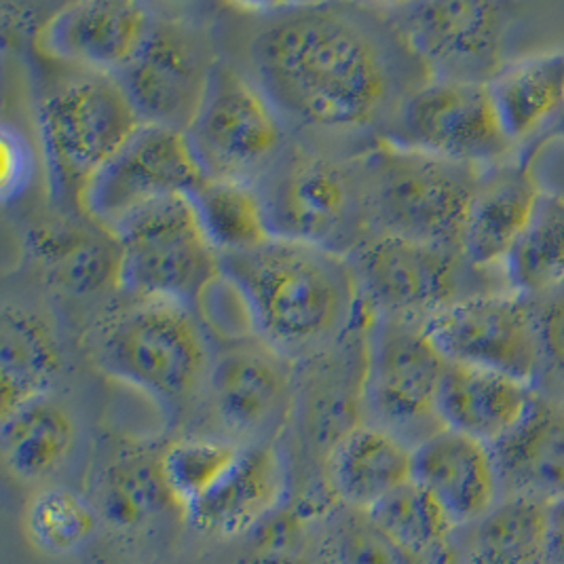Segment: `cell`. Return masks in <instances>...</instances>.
Wrapping results in <instances>:
<instances>
[{
    "label": "cell",
    "mask_w": 564,
    "mask_h": 564,
    "mask_svg": "<svg viewBox=\"0 0 564 564\" xmlns=\"http://www.w3.org/2000/svg\"><path fill=\"white\" fill-rule=\"evenodd\" d=\"M225 55L257 83L294 140L368 153L430 80L386 2L218 4Z\"/></svg>",
    "instance_id": "obj_1"
},
{
    "label": "cell",
    "mask_w": 564,
    "mask_h": 564,
    "mask_svg": "<svg viewBox=\"0 0 564 564\" xmlns=\"http://www.w3.org/2000/svg\"><path fill=\"white\" fill-rule=\"evenodd\" d=\"M220 257L250 330L296 366L340 351L368 324L347 257L285 237Z\"/></svg>",
    "instance_id": "obj_2"
},
{
    "label": "cell",
    "mask_w": 564,
    "mask_h": 564,
    "mask_svg": "<svg viewBox=\"0 0 564 564\" xmlns=\"http://www.w3.org/2000/svg\"><path fill=\"white\" fill-rule=\"evenodd\" d=\"M87 368L147 398L167 425L199 416L216 340L199 308L119 294L78 334Z\"/></svg>",
    "instance_id": "obj_3"
},
{
    "label": "cell",
    "mask_w": 564,
    "mask_h": 564,
    "mask_svg": "<svg viewBox=\"0 0 564 564\" xmlns=\"http://www.w3.org/2000/svg\"><path fill=\"white\" fill-rule=\"evenodd\" d=\"M34 126L47 199L53 206L80 209L91 180L123 149L142 119L119 78L62 68L36 96Z\"/></svg>",
    "instance_id": "obj_4"
},
{
    "label": "cell",
    "mask_w": 564,
    "mask_h": 564,
    "mask_svg": "<svg viewBox=\"0 0 564 564\" xmlns=\"http://www.w3.org/2000/svg\"><path fill=\"white\" fill-rule=\"evenodd\" d=\"M361 156L292 140L257 184L273 235L347 258L375 237Z\"/></svg>",
    "instance_id": "obj_5"
},
{
    "label": "cell",
    "mask_w": 564,
    "mask_h": 564,
    "mask_svg": "<svg viewBox=\"0 0 564 564\" xmlns=\"http://www.w3.org/2000/svg\"><path fill=\"white\" fill-rule=\"evenodd\" d=\"M149 36L119 77L142 123L186 131L220 64L218 4L151 2Z\"/></svg>",
    "instance_id": "obj_6"
},
{
    "label": "cell",
    "mask_w": 564,
    "mask_h": 564,
    "mask_svg": "<svg viewBox=\"0 0 564 564\" xmlns=\"http://www.w3.org/2000/svg\"><path fill=\"white\" fill-rule=\"evenodd\" d=\"M361 159L375 235L463 252L469 209L485 170L389 142Z\"/></svg>",
    "instance_id": "obj_7"
},
{
    "label": "cell",
    "mask_w": 564,
    "mask_h": 564,
    "mask_svg": "<svg viewBox=\"0 0 564 564\" xmlns=\"http://www.w3.org/2000/svg\"><path fill=\"white\" fill-rule=\"evenodd\" d=\"M47 204L22 231L24 278L52 301L78 340L121 294V250L117 237L85 212Z\"/></svg>",
    "instance_id": "obj_8"
},
{
    "label": "cell",
    "mask_w": 564,
    "mask_h": 564,
    "mask_svg": "<svg viewBox=\"0 0 564 564\" xmlns=\"http://www.w3.org/2000/svg\"><path fill=\"white\" fill-rule=\"evenodd\" d=\"M112 235L121 250V292L128 296L199 308L223 282V257L191 197L140 207Z\"/></svg>",
    "instance_id": "obj_9"
},
{
    "label": "cell",
    "mask_w": 564,
    "mask_h": 564,
    "mask_svg": "<svg viewBox=\"0 0 564 564\" xmlns=\"http://www.w3.org/2000/svg\"><path fill=\"white\" fill-rule=\"evenodd\" d=\"M446 368L421 322L368 315L359 419L419 446L442 430L437 402Z\"/></svg>",
    "instance_id": "obj_10"
},
{
    "label": "cell",
    "mask_w": 564,
    "mask_h": 564,
    "mask_svg": "<svg viewBox=\"0 0 564 564\" xmlns=\"http://www.w3.org/2000/svg\"><path fill=\"white\" fill-rule=\"evenodd\" d=\"M430 77L492 85L513 64L527 4L499 0L386 2Z\"/></svg>",
    "instance_id": "obj_11"
},
{
    "label": "cell",
    "mask_w": 564,
    "mask_h": 564,
    "mask_svg": "<svg viewBox=\"0 0 564 564\" xmlns=\"http://www.w3.org/2000/svg\"><path fill=\"white\" fill-rule=\"evenodd\" d=\"M184 135L206 178L250 186L269 176L294 140L278 108L227 55Z\"/></svg>",
    "instance_id": "obj_12"
},
{
    "label": "cell",
    "mask_w": 564,
    "mask_h": 564,
    "mask_svg": "<svg viewBox=\"0 0 564 564\" xmlns=\"http://www.w3.org/2000/svg\"><path fill=\"white\" fill-rule=\"evenodd\" d=\"M216 354L199 416L212 436L239 446L275 444L299 409L301 368L252 330L214 334Z\"/></svg>",
    "instance_id": "obj_13"
},
{
    "label": "cell",
    "mask_w": 564,
    "mask_h": 564,
    "mask_svg": "<svg viewBox=\"0 0 564 564\" xmlns=\"http://www.w3.org/2000/svg\"><path fill=\"white\" fill-rule=\"evenodd\" d=\"M368 315L425 324L437 311L495 290L492 271L463 252L391 235H375L349 257Z\"/></svg>",
    "instance_id": "obj_14"
},
{
    "label": "cell",
    "mask_w": 564,
    "mask_h": 564,
    "mask_svg": "<svg viewBox=\"0 0 564 564\" xmlns=\"http://www.w3.org/2000/svg\"><path fill=\"white\" fill-rule=\"evenodd\" d=\"M386 142L488 170L512 159L492 87L430 78L404 102Z\"/></svg>",
    "instance_id": "obj_15"
},
{
    "label": "cell",
    "mask_w": 564,
    "mask_h": 564,
    "mask_svg": "<svg viewBox=\"0 0 564 564\" xmlns=\"http://www.w3.org/2000/svg\"><path fill=\"white\" fill-rule=\"evenodd\" d=\"M442 356L453 364L487 368L533 386L543 354L533 299L512 290L457 301L425 324Z\"/></svg>",
    "instance_id": "obj_16"
},
{
    "label": "cell",
    "mask_w": 564,
    "mask_h": 564,
    "mask_svg": "<svg viewBox=\"0 0 564 564\" xmlns=\"http://www.w3.org/2000/svg\"><path fill=\"white\" fill-rule=\"evenodd\" d=\"M78 340L52 301L20 278L0 303V419L78 372Z\"/></svg>",
    "instance_id": "obj_17"
},
{
    "label": "cell",
    "mask_w": 564,
    "mask_h": 564,
    "mask_svg": "<svg viewBox=\"0 0 564 564\" xmlns=\"http://www.w3.org/2000/svg\"><path fill=\"white\" fill-rule=\"evenodd\" d=\"M206 180L184 131L142 123L91 180L80 209L115 232L140 207L165 197H193Z\"/></svg>",
    "instance_id": "obj_18"
},
{
    "label": "cell",
    "mask_w": 564,
    "mask_h": 564,
    "mask_svg": "<svg viewBox=\"0 0 564 564\" xmlns=\"http://www.w3.org/2000/svg\"><path fill=\"white\" fill-rule=\"evenodd\" d=\"M151 22V2H68L36 28L34 47L53 66L119 78L142 50Z\"/></svg>",
    "instance_id": "obj_19"
},
{
    "label": "cell",
    "mask_w": 564,
    "mask_h": 564,
    "mask_svg": "<svg viewBox=\"0 0 564 564\" xmlns=\"http://www.w3.org/2000/svg\"><path fill=\"white\" fill-rule=\"evenodd\" d=\"M412 482L436 499L457 529L482 518L503 497L492 448L446 427L412 448Z\"/></svg>",
    "instance_id": "obj_20"
},
{
    "label": "cell",
    "mask_w": 564,
    "mask_h": 564,
    "mask_svg": "<svg viewBox=\"0 0 564 564\" xmlns=\"http://www.w3.org/2000/svg\"><path fill=\"white\" fill-rule=\"evenodd\" d=\"M78 442L73 379L0 419L2 463L20 482L36 485L57 476L73 462Z\"/></svg>",
    "instance_id": "obj_21"
},
{
    "label": "cell",
    "mask_w": 564,
    "mask_h": 564,
    "mask_svg": "<svg viewBox=\"0 0 564 564\" xmlns=\"http://www.w3.org/2000/svg\"><path fill=\"white\" fill-rule=\"evenodd\" d=\"M285 485L288 469L275 444L243 446L225 476L184 516L207 535L252 533L260 520L282 506Z\"/></svg>",
    "instance_id": "obj_22"
},
{
    "label": "cell",
    "mask_w": 564,
    "mask_h": 564,
    "mask_svg": "<svg viewBox=\"0 0 564 564\" xmlns=\"http://www.w3.org/2000/svg\"><path fill=\"white\" fill-rule=\"evenodd\" d=\"M541 195L543 191L522 159L485 170L465 227V258L480 271L503 267L533 220Z\"/></svg>",
    "instance_id": "obj_23"
},
{
    "label": "cell",
    "mask_w": 564,
    "mask_h": 564,
    "mask_svg": "<svg viewBox=\"0 0 564 564\" xmlns=\"http://www.w3.org/2000/svg\"><path fill=\"white\" fill-rule=\"evenodd\" d=\"M535 395L533 386L508 375L448 361L437 416L442 427L495 446L524 421Z\"/></svg>",
    "instance_id": "obj_24"
},
{
    "label": "cell",
    "mask_w": 564,
    "mask_h": 564,
    "mask_svg": "<svg viewBox=\"0 0 564 564\" xmlns=\"http://www.w3.org/2000/svg\"><path fill=\"white\" fill-rule=\"evenodd\" d=\"M412 480V446L386 430L359 421L326 455V482L347 508L370 512Z\"/></svg>",
    "instance_id": "obj_25"
},
{
    "label": "cell",
    "mask_w": 564,
    "mask_h": 564,
    "mask_svg": "<svg viewBox=\"0 0 564 564\" xmlns=\"http://www.w3.org/2000/svg\"><path fill=\"white\" fill-rule=\"evenodd\" d=\"M165 444L119 442L100 463L94 478V508L117 531H142L156 518L178 510L163 474Z\"/></svg>",
    "instance_id": "obj_26"
},
{
    "label": "cell",
    "mask_w": 564,
    "mask_h": 564,
    "mask_svg": "<svg viewBox=\"0 0 564 564\" xmlns=\"http://www.w3.org/2000/svg\"><path fill=\"white\" fill-rule=\"evenodd\" d=\"M492 448L503 495L552 501L564 495V400L535 395L524 421Z\"/></svg>",
    "instance_id": "obj_27"
},
{
    "label": "cell",
    "mask_w": 564,
    "mask_h": 564,
    "mask_svg": "<svg viewBox=\"0 0 564 564\" xmlns=\"http://www.w3.org/2000/svg\"><path fill=\"white\" fill-rule=\"evenodd\" d=\"M547 503L503 495L490 512L469 524L462 564H545Z\"/></svg>",
    "instance_id": "obj_28"
},
{
    "label": "cell",
    "mask_w": 564,
    "mask_h": 564,
    "mask_svg": "<svg viewBox=\"0 0 564 564\" xmlns=\"http://www.w3.org/2000/svg\"><path fill=\"white\" fill-rule=\"evenodd\" d=\"M490 87L513 144L535 138L564 110V50L524 57Z\"/></svg>",
    "instance_id": "obj_29"
},
{
    "label": "cell",
    "mask_w": 564,
    "mask_h": 564,
    "mask_svg": "<svg viewBox=\"0 0 564 564\" xmlns=\"http://www.w3.org/2000/svg\"><path fill=\"white\" fill-rule=\"evenodd\" d=\"M506 285L527 299L564 288V199L543 193L533 220L503 267Z\"/></svg>",
    "instance_id": "obj_30"
},
{
    "label": "cell",
    "mask_w": 564,
    "mask_h": 564,
    "mask_svg": "<svg viewBox=\"0 0 564 564\" xmlns=\"http://www.w3.org/2000/svg\"><path fill=\"white\" fill-rule=\"evenodd\" d=\"M368 513L389 538L416 558L444 561L459 556L453 545L455 522L425 488L412 480Z\"/></svg>",
    "instance_id": "obj_31"
},
{
    "label": "cell",
    "mask_w": 564,
    "mask_h": 564,
    "mask_svg": "<svg viewBox=\"0 0 564 564\" xmlns=\"http://www.w3.org/2000/svg\"><path fill=\"white\" fill-rule=\"evenodd\" d=\"M191 202L220 254L250 250L275 237L257 186L207 178Z\"/></svg>",
    "instance_id": "obj_32"
},
{
    "label": "cell",
    "mask_w": 564,
    "mask_h": 564,
    "mask_svg": "<svg viewBox=\"0 0 564 564\" xmlns=\"http://www.w3.org/2000/svg\"><path fill=\"white\" fill-rule=\"evenodd\" d=\"M243 446L207 434H186L165 442L163 474L182 513L204 499L237 459Z\"/></svg>",
    "instance_id": "obj_33"
},
{
    "label": "cell",
    "mask_w": 564,
    "mask_h": 564,
    "mask_svg": "<svg viewBox=\"0 0 564 564\" xmlns=\"http://www.w3.org/2000/svg\"><path fill=\"white\" fill-rule=\"evenodd\" d=\"M98 524L94 503L70 488H43L28 506V535L47 554L77 552L96 535Z\"/></svg>",
    "instance_id": "obj_34"
},
{
    "label": "cell",
    "mask_w": 564,
    "mask_h": 564,
    "mask_svg": "<svg viewBox=\"0 0 564 564\" xmlns=\"http://www.w3.org/2000/svg\"><path fill=\"white\" fill-rule=\"evenodd\" d=\"M334 564H462L459 556L423 561L398 545L368 512L349 510L333 535Z\"/></svg>",
    "instance_id": "obj_35"
},
{
    "label": "cell",
    "mask_w": 564,
    "mask_h": 564,
    "mask_svg": "<svg viewBox=\"0 0 564 564\" xmlns=\"http://www.w3.org/2000/svg\"><path fill=\"white\" fill-rule=\"evenodd\" d=\"M34 154L26 135L4 123L2 128V204L9 207L20 202L34 178Z\"/></svg>",
    "instance_id": "obj_36"
},
{
    "label": "cell",
    "mask_w": 564,
    "mask_h": 564,
    "mask_svg": "<svg viewBox=\"0 0 564 564\" xmlns=\"http://www.w3.org/2000/svg\"><path fill=\"white\" fill-rule=\"evenodd\" d=\"M538 311L539 336H541V354L545 370L564 377V288L550 292L541 299H533Z\"/></svg>",
    "instance_id": "obj_37"
},
{
    "label": "cell",
    "mask_w": 564,
    "mask_h": 564,
    "mask_svg": "<svg viewBox=\"0 0 564 564\" xmlns=\"http://www.w3.org/2000/svg\"><path fill=\"white\" fill-rule=\"evenodd\" d=\"M303 516L299 510H278L269 513L252 529V538L257 541L260 552H282V554H296V547L305 535Z\"/></svg>",
    "instance_id": "obj_38"
},
{
    "label": "cell",
    "mask_w": 564,
    "mask_h": 564,
    "mask_svg": "<svg viewBox=\"0 0 564 564\" xmlns=\"http://www.w3.org/2000/svg\"><path fill=\"white\" fill-rule=\"evenodd\" d=\"M547 558L545 564H564V495L547 501Z\"/></svg>",
    "instance_id": "obj_39"
},
{
    "label": "cell",
    "mask_w": 564,
    "mask_h": 564,
    "mask_svg": "<svg viewBox=\"0 0 564 564\" xmlns=\"http://www.w3.org/2000/svg\"><path fill=\"white\" fill-rule=\"evenodd\" d=\"M235 564H308L307 558L299 554H282V552H260L250 554L241 561H235Z\"/></svg>",
    "instance_id": "obj_40"
},
{
    "label": "cell",
    "mask_w": 564,
    "mask_h": 564,
    "mask_svg": "<svg viewBox=\"0 0 564 564\" xmlns=\"http://www.w3.org/2000/svg\"><path fill=\"white\" fill-rule=\"evenodd\" d=\"M556 138H564V110L561 115H556L545 128L539 131L538 135H535V142L531 144V151H535L539 144L556 140Z\"/></svg>",
    "instance_id": "obj_41"
}]
</instances>
